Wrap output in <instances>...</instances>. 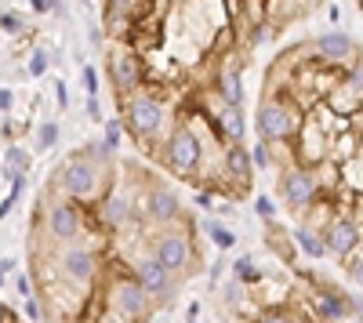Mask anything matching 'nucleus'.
Segmentation results:
<instances>
[{
	"label": "nucleus",
	"mask_w": 363,
	"mask_h": 323,
	"mask_svg": "<svg viewBox=\"0 0 363 323\" xmlns=\"http://www.w3.org/2000/svg\"><path fill=\"white\" fill-rule=\"evenodd\" d=\"M149 254H157L164 266H171L174 273L189 266L193 258V237L189 232H178V229H160L153 244H149Z\"/></svg>",
	"instance_id": "obj_11"
},
{
	"label": "nucleus",
	"mask_w": 363,
	"mask_h": 323,
	"mask_svg": "<svg viewBox=\"0 0 363 323\" xmlns=\"http://www.w3.org/2000/svg\"><path fill=\"white\" fill-rule=\"evenodd\" d=\"M58 135H62V128H58L55 120H44V124H37V135H33L37 149H40V153L55 149V145H58Z\"/></svg>",
	"instance_id": "obj_26"
},
{
	"label": "nucleus",
	"mask_w": 363,
	"mask_h": 323,
	"mask_svg": "<svg viewBox=\"0 0 363 323\" xmlns=\"http://www.w3.org/2000/svg\"><path fill=\"white\" fill-rule=\"evenodd\" d=\"M11 135H15V124H11V116H4V124H0V138H4V145L11 142Z\"/></svg>",
	"instance_id": "obj_41"
},
{
	"label": "nucleus",
	"mask_w": 363,
	"mask_h": 323,
	"mask_svg": "<svg viewBox=\"0 0 363 323\" xmlns=\"http://www.w3.org/2000/svg\"><path fill=\"white\" fill-rule=\"evenodd\" d=\"M349 273H352V280H356V283L363 287V254H359L356 261H349Z\"/></svg>",
	"instance_id": "obj_39"
},
{
	"label": "nucleus",
	"mask_w": 363,
	"mask_h": 323,
	"mask_svg": "<svg viewBox=\"0 0 363 323\" xmlns=\"http://www.w3.org/2000/svg\"><path fill=\"white\" fill-rule=\"evenodd\" d=\"M4 167H15V171H29V153L8 142V145H4Z\"/></svg>",
	"instance_id": "obj_30"
},
{
	"label": "nucleus",
	"mask_w": 363,
	"mask_h": 323,
	"mask_svg": "<svg viewBox=\"0 0 363 323\" xmlns=\"http://www.w3.org/2000/svg\"><path fill=\"white\" fill-rule=\"evenodd\" d=\"M186 323H200V319H196V316H186Z\"/></svg>",
	"instance_id": "obj_48"
},
{
	"label": "nucleus",
	"mask_w": 363,
	"mask_h": 323,
	"mask_svg": "<svg viewBox=\"0 0 363 323\" xmlns=\"http://www.w3.org/2000/svg\"><path fill=\"white\" fill-rule=\"evenodd\" d=\"M251 157H255V167H258V171H269V167H272V142L258 138V142L251 145Z\"/></svg>",
	"instance_id": "obj_29"
},
{
	"label": "nucleus",
	"mask_w": 363,
	"mask_h": 323,
	"mask_svg": "<svg viewBox=\"0 0 363 323\" xmlns=\"http://www.w3.org/2000/svg\"><path fill=\"white\" fill-rule=\"evenodd\" d=\"M352 316H359V319H363V302H359V298H352Z\"/></svg>",
	"instance_id": "obj_47"
},
{
	"label": "nucleus",
	"mask_w": 363,
	"mask_h": 323,
	"mask_svg": "<svg viewBox=\"0 0 363 323\" xmlns=\"http://www.w3.org/2000/svg\"><path fill=\"white\" fill-rule=\"evenodd\" d=\"M106 305L124 323H142L149 316V309H153V295L138 283V276H113V283L106 290Z\"/></svg>",
	"instance_id": "obj_5"
},
{
	"label": "nucleus",
	"mask_w": 363,
	"mask_h": 323,
	"mask_svg": "<svg viewBox=\"0 0 363 323\" xmlns=\"http://www.w3.org/2000/svg\"><path fill=\"white\" fill-rule=\"evenodd\" d=\"M280 196H284V203L294 215H309V208L323 196V182H320L316 167H306V164L287 167L284 182H280Z\"/></svg>",
	"instance_id": "obj_7"
},
{
	"label": "nucleus",
	"mask_w": 363,
	"mask_h": 323,
	"mask_svg": "<svg viewBox=\"0 0 363 323\" xmlns=\"http://www.w3.org/2000/svg\"><path fill=\"white\" fill-rule=\"evenodd\" d=\"M359 222L356 218H349V215H338L335 222H330L327 229H323V240H327V251L335 254V258H342V261H349V254L359 247Z\"/></svg>",
	"instance_id": "obj_18"
},
{
	"label": "nucleus",
	"mask_w": 363,
	"mask_h": 323,
	"mask_svg": "<svg viewBox=\"0 0 363 323\" xmlns=\"http://www.w3.org/2000/svg\"><path fill=\"white\" fill-rule=\"evenodd\" d=\"M51 8H55V0H33V11L37 15H48Z\"/></svg>",
	"instance_id": "obj_43"
},
{
	"label": "nucleus",
	"mask_w": 363,
	"mask_h": 323,
	"mask_svg": "<svg viewBox=\"0 0 363 323\" xmlns=\"http://www.w3.org/2000/svg\"><path fill=\"white\" fill-rule=\"evenodd\" d=\"M215 91H218L225 102H233V106L244 102V80H240V69H236L233 62H222V66H218V73H215Z\"/></svg>",
	"instance_id": "obj_21"
},
{
	"label": "nucleus",
	"mask_w": 363,
	"mask_h": 323,
	"mask_svg": "<svg viewBox=\"0 0 363 323\" xmlns=\"http://www.w3.org/2000/svg\"><path fill=\"white\" fill-rule=\"evenodd\" d=\"M327 18H330V26H338V22H342V8L330 4V8H327Z\"/></svg>",
	"instance_id": "obj_45"
},
{
	"label": "nucleus",
	"mask_w": 363,
	"mask_h": 323,
	"mask_svg": "<svg viewBox=\"0 0 363 323\" xmlns=\"http://www.w3.org/2000/svg\"><path fill=\"white\" fill-rule=\"evenodd\" d=\"M203 232H207V240L215 244L218 251H233V247H236V229H229V225L218 222V218H207V222H203Z\"/></svg>",
	"instance_id": "obj_24"
},
{
	"label": "nucleus",
	"mask_w": 363,
	"mask_h": 323,
	"mask_svg": "<svg viewBox=\"0 0 363 323\" xmlns=\"http://www.w3.org/2000/svg\"><path fill=\"white\" fill-rule=\"evenodd\" d=\"M313 309L323 319H345V316H352V295H345V290H338V287H316Z\"/></svg>",
	"instance_id": "obj_19"
},
{
	"label": "nucleus",
	"mask_w": 363,
	"mask_h": 323,
	"mask_svg": "<svg viewBox=\"0 0 363 323\" xmlns=\"http://www.w3.org/2000/svg\"><path fill=\"white\" fill-rule=\"evenodd\" d=\"M22 309H26V316H29V319H40V316H44V309H40V302H37V298H26V302H22Z\"/></svg>",
	"instance_id": "obj_36"
},
{
	"label": "nucleus",
	"mask_w": 363,
	"mask_h": 323,
	"mask_svg": "<svg viewBox=\"0 0 363 323\" xmlns=\"http://www.w3.org/2000/svg\"><path fill=\"white\" fill-rule=\"evenodd\" d=\"M291 142H294V157H298V164L320 167L323 160H330V142H335V135H330L313 113H306V124L298 128V135H294Z\"/></svg>",
	"instance_id": "obj_9"
},
{
	"label": "nucleus",
	"mask_w": 363,
	"mask_h": 323,
	"mask_svg": "<svg viewBox=\"0 0 363 323\" xmlns=\"http://www.w3.org/2000/svg\"><path fill=\"white\" fill-rule=\"evenodd\" d=\"M251 171H255V157L244 149V142H229L225 145V178L251 189Z\"/></svg>",
	"instance_id": "obj_20"
},
{
	"label": "nucleus",
	"mask_w": 363,
	"mask_h": 323,
	"mask_svg": "<svg viewBox=\"0 0 363 323\" xmlns=\"http://www.w3.org/2000/svg\"><path fill=\"white\" fill-rule=\"evenodd\" d=\"M87 37H91V47H102V29H99V26H91Z\"/></svg>",
	"instance_id": "obj_44"
},
{
	"label": "nucleus",
	"mask_w": 363,
	"mask_h": 323,
	"mask_svg": "<svg viewBox=\"0 0 363 323\" xmlns=\"http://www.w3.org/2000/svg\"><path fill=\"white\" fill-rule=\"evenodd\" d=\"M294 244H298L301 254H309V258H327V254H330L323 232L313 229V225H298V229H294Z\"/></svg>",
	"instance_id": "obj_22"
},
{
	"label": "nucleus",
	"mask_w": 363,
	"mask_h": 323,
	"mask_svg": "<svg viewBox=\"0 0 363 323\" xmlns=\"http://www.w3.org/2000/svg\"><path fill=\"white\" fill-rule=\"evenodd\" d=\"M135 193L124 186V182H113L109 193L95 203V222L109 232H120V229H128L135 222Z\"/></svg>",
	"instance_id": "obj_8"
},
{
	"label": "nucleus",
	"mask_w": 363,
	"mask_h": 323,
	"mask_svg": "<svg viewBox=\"0 0 363 323\" xmlns=\"http://www.w3.org/2000/svg\"><path fill=\"white\" fill-rule=\"evenodd\" d=\"M316 55L323 58V62H330V66L349 69V66H356L359 51H356V40L349 33H342V29H327V33L316 37Z\"/></svg>",
	"instance_id": "obj_17"
},
{
	"label": "nucleus",
	"mask_w": 363,
	"mask_h": 323,
	"mask_svg": "<svg viewBox=\"0 0 363 323\" xmlns=\"http://www.w3.org/2000/svg\"><path fill=\"white\" fill-rule=\"evenodd\" d=\"M124 128H128L124 120H106V124H102V138L113 145V149H120V138H124Z\"/></svg>",
	"instance_id": "obj_31"
},
{
	"label": "nucleus",
	"mask_w": 363,
	"mask_h": 323,
	"mask_svg": "<svg viewBox=\"0 0 363 323\" xmlns=\"http://www.w3.org/2000/svg\"><path fill=\"white\" fill-rule=\"evenodd\" d=\"M80 76H84V91H87V95H99V69H95V66H84Z\"/></svg>",
	"instance_id": "obj_32"
},
{
	"label": "nucleus",
	"mask_w": 363,
	"mask_h": 323,
	"mask_svg": "<svg viewBox=\"0 0 363 323\" xmlns=\"http://www.w3.org/2000/svg\"><path fill=\"white\" fill-rule=\"evenodd\" d=\"M48 232L55 240H62V244H73L80 232H84V211H80V203L62 196L58 203H51L48 208Z\"/></svg>",
	"instance_id": "obj_12"
},
{
	"label": "nucleus",
	"mask_w": 363,
	"mask_h": 323,
	"mask_svg": "<svg viewBox=\"0 0 363 323\" xmlns=\"http://www.w3.org/2000/svg\"><path fill=\"white\" fill-rule=\"evenodd\" d=\"M352 215H356V222L363 225V193H356V200H352Z\"/></svg>",
	"instance_id": "obj_42"
},
{
	"label": "nucleus",
	"mask_w": 363,
	"mask_h": 323,
	"mask_svg": "<svg viewBox=\"0 0 363 323\" xmlns=\"http://www.w3.org/2000/svg\"><path fill=\"white\" fill-rule=\"evenodd\" d=\"M255 211L262 215V222H272V218H277V208H272L269 196H258V200H255Z\"/></svg>",
	"instance_id": "obj_33"
},
{
	"label": "nucleus",
	"mask_w": 363,
	"mask_h": 323,
	"mask_svg": "<svg viewBox=\"0 0 363 323\" xmlns=\"http://www.w3.org/2000/svg\"><path fill=\"white\" fill-rule=\"evenodd\" d=\"M0 29H4V40H15V37H22V33H26V22L8 8L4 15H0Z\"/></svg>",
	"instance_id": "obj_28"
},
{
	"label": "nucleus",
	"mask_w": 363,
	"mask_h": 323,
	"mask_svg": "<svg viewBox=\"0 0 363 323\" xmlns=\"http://www.w3.org/2000/svg\"><path fill=\"white\" fill-rule=\"evenodd\" d=\"M58 266H62V276H69L77 283H91L95 273H99V258H95L91 247L73 240V244H66L62 251H58Z\"/></svg>",
	"instance_id": "obj_15"
},
{
	"label": "nucleus",
	"mask_w": 363,
	"mask_h": 323,
	"mask_svg": "<svg viewBox=\"0 0 363 323\" xmlns=\"http://www.w3.org/2000/svg\"><path fill=\"white\" fill-rule=\"evenodd\" d=\"M233 280H240V283H247V287H258L265 276L258 273V266H255V258L251 254H244V258H236L233 261Z\"/></svg>",
	"instance_id": "obj_25"
},
{
	"label": "nucleus",
	"mask_w": 363,
	"mask_h": 323,
	"mask_svg": "<svg viewBox=\"0 0 363 323\" xmlns=\"http://www.w3.org/2000/svg\"><path fill=\"white\" fill-rule=\"evenodd\" d=\"M255 323H294V319H291L287 312H277V309H269V312H262V316H258Z\"/></svg>",
	"instance_id": "obj_35"
},
{
	"label": "nucleus",
	"mask_w": 363,
	"mask_h": 323,
	"mask_svg": "<svg viewBox=\"0 0 363 323\" xmlns=\"http://www.w3.org/2000/svg\"><path fill=\"white\" fill-rule=\"evenodd\" d=\"M15 287H18L22 298H29V280H26V276H15Z\"/></svg>",
	"instance_id": "obj_46"
},
{
	"label": "nucleus",
	"mask_w": 363,
	"mask_h": 323,
	"mask_svg": "<svg viewBox=\"0 0 363 323\" xmlns=\"http://www.w3.org/2000/svg\"><path fill=\"white\" fill-rule=\"evenodd\" d=\"M11 109H15V91H11L8 84H4V87H0V113H4V116H11Z\"/></svg>",
	"instance_id": "obj_34"
},
{
	"label": "nucleus",
	"mask_w": 363,
	"mask_h": 323,
	"mask_svg": "<svg viewBox=\"0 0 363 323\" xmlns=\"http://www.w3.org/2000/svg\"><path fill=\"white\" fill-rule=\"evenodd\" d=\"M330 109H335L338 116H356L359 109H363V80L356 76V73H342L338 76V84L327 91V98H323Z\"/></svg>",
	"instance_id": "obj_16"
},
{
	"label": "nucleus",
	"mask_w": 363,
	"mask_h": 323,
	"mask_svg": "<svg viewBox=\"0 0 363 323\" xmlns=\"http://www.w3.org/2000/svg\"><path fill=\"white\" fill-rule=\"evenodd\" d=\"M142 215L157 225H171L178 215H182V200L171 186H145V196H142Z\"/></svg>",
	"instance_id": "obj_13"
},
{
	"label": "nucleus",
	"mask_w": 363,
	"mask_h": 323,
	"mask_svg": "<svg viewBox=\"0 0 363 323\" xmlns=\"http://www.w3.org/2000/svg\"><path fill=\"white\" fill-rule=\"evenodd\" d=\"M51 69V55L44 47H33V55H29V62H26V76H44Z\"/></svg>",
	"instance_id": "obj_27"
},
{
	"label": "nucleus",
	"mask_w": 363,
	"mask_h": 323,
	"mask_svg": "<svg viewBox=\"0 0 363 323\" xmlns=\"http://www.w3.org/2000/svg\"><path fill=\"white\" fill-rule=\"evenodd\" d=\"M120 102H124V124H128L131 138L149 149L167 128V102L157 91H149V87H138L135 95L120 98Z\"/></svg>",
	"instance_id": "obj_2"
},
{
	"label": "nucleus",
	"mask_w": 363,
	"mask_h": 323,
	"mask_svg": "<svg viewBox=\"0 0 363 323\" xmlns=\"http://www.w3.org/2000/svg\"><path fill=\"white\" fill-rule=\"evenodd\" d=\"M135 276H138V283H142L153 298H160V302L171 298V290H174V269L164 266L157 254H145L138 266H135Z\"/></svg>",
	"instance_id": "obj_14"
},
{
	"label": "nucleus",
	"mask_w": 363,
	"mask_h": 323,
	"mask_svg": "<svg viewBox=\"0 0 363 323\" xmlns=\"http://www.w3.org/2000/svg\"><path fill=\"white\" fill-rule=\"evenodd\" d=\"M0 269H4V280H8V276H15L18 266H15V258H11V254H4V258H0Z\"/></svg>",
	"instance_id": "obj_40"
},
{
	"label": "nucleus",
	"mask_w": 363,
	"mask_h": 323,
	"mask_svg": "<svg viewBox=\"0 0 363 323\" xmlns=\"http://www.w3.org/2000/svg\"><path fill=\"white\" fill-rule=\"evenodd\" d=\"M106 62H109V84H113V91L120 98H128V95L138 91V87H145V62H142L138 47L113 44Z\"/></svg>",
	"instance_id": "obj_6"
},
{
	"label": "nucleus",
	"mask_w": 363,
	"mask_h": 323,
	"mask_svg": "<svg viewBox=\"0 0 363 323\" xmlns=\"http://www.w3.org/2000/svg\"><path fill=\"white\" fill-rule=\"evenodd\" d=\"M22 189H26V171H15V167H4V200H0V215H11V208H15V200L22 196Z\"/></svg>",
	"instance_id": "obj_23"
},
{
	"label": "nucleus",
	"mask_w": 363,
	"mask_h": 323,
	"mask_svg": "<svg viewBox=\"0 0 363 323\" xmlns=\"http://www.w3.org/2000/svg\"><path fill=\"white\" fill-rule=\"evenodd\" d=\"M306 106L301 102H291L287 95H269L258 102V113H255V128H258V138L265 142H291L298 135V128L306 124Z\"/></svg>",
	"instance_id": "obj_3"
},
{
	"label": "nucleus",
	"mask_w": 363,
	"mask_h": 323,
	"mask_svg": "<svg viewBox=\"0 0 363 323\" xmlns=\"http://www.w3.org/2000/svg\"><path fill=\"white\" fill-rule=\"evenodd\" d=\"M106 160L102 157H84V153H69V160L58 167V189L62 196L77 200V203H99L109 193V178H106Z\"/></svg>",
	"instance_id": "obj_1"
},
{
	"label": "nucleus",
	"mask_w": 363,
	"mask_h": 323,
	"mask_svg": "<svg viewBox=\"0 0 363 323\" xmlns=\"http://www.w3.org/2000/svg\"><path fill=\"white\" fill-rule=\"evenodd\" d=\"M207 120L215 124V131H218V138L229 145V142H244V113H240V106H233V102H225L218 91H211L207 95Z\"/></svg>",
	"instance_id": "obj_10"
},
{
	"label": "nucleus",
	"mask_w": 363,
	"mask_h": 323,
	"mask_svg": "<svg viewBox=\"0 0 363 323\" xmlns=\"http://www.w3.org/2000/svg\"><path fill=\"white\" fill-rule=\"evenodd\" d=\"M87 116H91V120H102V109H99V95H87Z\"/></svg>",
	"instance_id": "obj_38"
},
{
	"label": "nucleus",
	"mask_w": 363,
	"mask_h": 323,
	"mask_svg": "<svg viewBox=\"0 0 363 323\" xmlns=\"http://www.w3.org/2000/svg\"><path fill=\"white\" fill-rule=\"evenodd\" d=\"M55 95H58V109H69V91L62 80H55Z\"/></svg>",
	"instance_id": "obj_37"
},
{
	"label": "nucleus",
	"mask_w": 363,
	"mask_h": 323,
	"mask_svg": "<svg viewBox=\"0 0 363 323\" xmlns=\"http://www.w3.org/2000/svg\"><path fill=\"white\" fill-rule=\"evenodd\" d=\"M164 164L178 178H200L203 171V138L193 124H178L164 145Z\"/></svg>",
	"instance_id": "obj_4"
}]
</instances>
